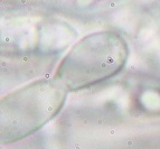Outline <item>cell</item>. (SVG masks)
<instances>
[{
  "instance_id": "obj_1",
  "label": "cell",
  "mask_w": 160,
  "mask_h": 149,
  "mask_svg": "<svg viewBox=\"0 0 160 149\" xmlns=\"http://www.w3.org/2000/svg\"><path fill=\"white\" fill-rule=\"evenodd\" d=\"M128 56V45L119 33H94L69 51L54 79L67 91L90 88L120 73Z\"/></svg>"
},
{
  "instance_id": "obj_2",
  "label": "cell",
  "mask_w": 160,
  "mask_h": 149,
  "mask_svg": "<svg viewBox=\"0 0 160 149\" xmlns=\"http://www.w3.org/2000/svg\"><path fill=\"white\" fill-rule=\"evenodd\" d=\"M67 90L56 79L42 80L15 91L1 100V142L18 141L55 118L66 100Z\"/></svg>"
}]
</instances>
